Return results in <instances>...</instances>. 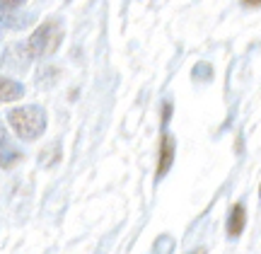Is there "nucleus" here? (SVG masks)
I'll list each match as a JSON object with an SVG mask.
<instances>
[{
    "label": "nucleus",
    "mask_w": 261,
    "mask_h": 254,
    "mask_svg": "<svg viewBox=\"0 0 261 254\" xmlns=\"http://www.w3.org/2000/svg\"><path fill=\"white\" fill-rule=\"evenodd\" d=\"M244 5H247V8H259V3L261 0H242Z\"/></svg>",
    "instance_id": "11"
},
{
    "label": "nucleus",
    "mask_w": 261,
    "mask_h": 254,
    "mask_svg": "<svg viewBox=\"0 0 261 254\" xmlns=\"http://www.w3.org/2000/svg\"><path fill=\"white\" fill-rule=\"evenodd\" d=\"M24 5V0H0V12H15Z\"/></svg>",
    "instance_id": "9"
},
{
    "label": "nucleus",
    "mask_w": 261,
    "mask_h": 254,
    "mask_svg": "<svg viewBox=\"0 0 261 254\" xmlns=\"http://www.w3.org/2000/svg\"><path fill=\"white\" fill-rule=\"evenodd\" d=\"M22 158H24V155L10 145V136H8V131H5V126L0 123V167L3 169L15 167V165L22 162Z\"/></svg>",
    "instance_id": "4"
},
{
    "label": "nucleus",
    "mask_w": 261,
    "mask_h": 254,
    "mask_svg": "<svg viewBox=\"0 0 261 254\" xmlns=\"http://www.w3.org/2000/svg\"><path fill=\"white\" fill-rule=\"evenodd\" d=\"M24 97V85L0 75V102H17Z\"/></svg>",
    "instance_id": "5"
},
{
    "label": "nucleus",
    "mask_w": 261,
    "mask_h": 254,
    "mask_svg": "<svg viewBox=\"0 0 261 254\" xmlns=\"http://www.w3.org/2000/svg\"><path fill=\"white\" fill-rule=\"evenodd\" d=\"M201 78H205V80H211V78H213V70H211L208 63H198V66H196L194 80H201Z\"/></svg>",
    "instance_id": "8"
},
{
    "label": "nucleus",
    "mask_w": 261,
    "mask_h": 254,
    "mask_svg": "<svg viewBox=\"0 0 261 254\" xmlns=\"http://www.w3.org/2000/svg\"><path fill=\"white\" fill-rule=\"evenodd\" d=\"M174 162V138L169 133H162L160 138V158H158V179H162L172 169Z\"/></svg>",
    "instance_id": "3"
},
{
    "label": "nucleus",
    "mask_w": 261,
    "mask_h": 254,
    "mask_svg": "<svg viewBox=\"0 0 261 254\" xmlns=\"http://www.w3.org/2000/svg\"><path fill=\"white\" fill-rule=\"evenodd\" d=\"M169 116H172V104H165V109H162V123H167Z\"/></svg>",
    "instance_id": "10"
},
{
    "label": "nucleus",
    "mask_w": 261,
    "mask_h": 254,
    "mask_svg": "<svg viewBox=\"0 0 261 254\" xmlns=\"http://www.w3.org/2000/svg\"><path fill=\"white\" fill-rule=\"evenodd\" d=\"M63 41V22L58 17L54 19H46L44 24H39L34 29V34L27 39L24 44V54L29 58H44V56H51L56 54L58 46Z\"/></svg>",
    "instance_id": "1"
},
{
    "label": "nucleus",
    "mask_w": 261,
    "mask_h": 254,
    "mask_svg": "<svg viewBox=\"0 0 261 254\" xmlns=\"http://www.w3.org/2000/svg\"><path fill=\"white\" fill-rule=\"evenodd\" d=\"M8 121L12 131L17 133L22 141H37L46 131V112L32 104V107H15L8 112Z\"/></svg>",
    "instance_id": "2"
},
{
    "label": "nucleus",
    "mask_w": 261,
    "mask_h": 254,
    "mask_svg": "<svg viewBox=\"0 0 261 254\" xmlns=\"http://www.w3.org/2000/svg\"><path fill=\"white\" fill-rule=\"evenodd\" d=\"M58 160H61V143L54 145V155H51V150H44V155H41V165L44 167H54Z\"/></svg>",
    "instance_id": "7"
},
{
    "label": "nucleus",
    "mask_w": 261,
    "mask_h": 254,
    "mask_svg": "<svg viewBox=\"0 0 261 254\" xmlns=\"http://www.w3.org/2000/svg\"><path fill=\"white\" fill-rule=\"evenodd\" d=\"M244 223H247V211H244L242 204H234L232 211H230V218H227V233H230V237L242 235Z\"/></svg>",
    "instance_id": "6"
}]
</instances>
